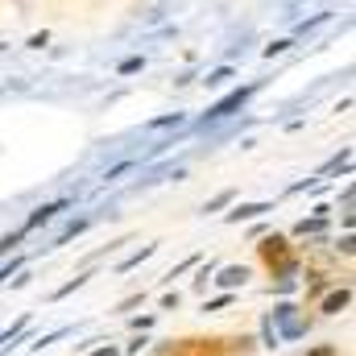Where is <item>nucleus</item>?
I'll use <instances>...</instances> for the list:
<instances>
[{"mask_svg":"<svg viewBox=\"0 0 356 356\" xmlns=\"http://www.w3.org/2000/svg\"><path fill=\"white\" fill-rule=\"evenodd\" d=\"M245 95H249V91H236V95H228V99H224V104H220V108H216L211 116H228L232 108H241V104H245Z\"/></svg>","mask_w":356,"mask_h":356,"instance_id":"nucleus-1","label":"nucleus"},{"mask_svg":"<svg viewBox=\"0 0 356 356\" xmlns=\"http://www.w3.org/2000/svg\"><path fill=\"white\" fill-rule=\"evenodd\" d=\"M261 211H269V203H253V207H236V211H232V220H249V216H261Z\"/></svg>","mask_w":356,"mask_h":356,"instance_id":"nucleus-2","label":"nucleus"},{"mask_svg":"<svg viewBox=\"0 0 356 356\" xmlns=\"http://www.w3.org/2000/svg\"><path fill=\"white\" fill-rule=\"evenodd\" d=\"M344 302H348V294H336V298H332V302H327V315H336V311H340V307H344Z\"/></svg>","mask_w":356,"mask_h":356,"instance_id":"nucleus-3","label":"nucleus"}]
</instances>
